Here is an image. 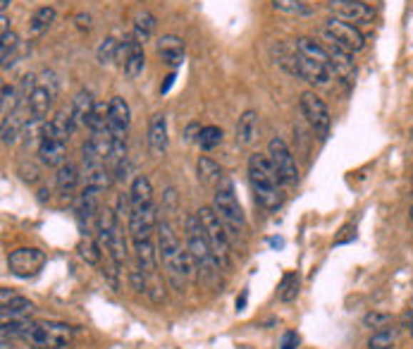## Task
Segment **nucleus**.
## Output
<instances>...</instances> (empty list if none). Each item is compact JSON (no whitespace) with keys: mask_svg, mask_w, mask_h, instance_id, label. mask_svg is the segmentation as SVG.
Instances as JSON below:
<instances>
[{"mask_svg":"<svg viewBox=\"0 0 413 349\" xmlns=\"http://www.w3.org/2000/svg\"><path fill=\"white\" fill-rule=\"evenodd\" d=\"M39 198H41V201H46V198H51V191L41 189V191H39Z\"/></svg>","mask_w":413,"mask_h":349,"instance_id":"obj_46","label":"nucleus"},{"mask_svg":"<svg viewBox=\"0 0 413 349\" xmlns=\"http://www.w3.org/2000/svg\"><path fill=\"white\" fill-rule=\"evenodd\" d=\"M72 328L58 320H41L24 333V340L34 349H63L72 342Z\"/></svg>","mask_w":413,"mask_h":349,"instance_id":"obj_6","label":"nucleus"},{"mask_svg":"<svg viewBox=\"0 0 413 349\" xmlns=\"http://www.w3.org/2000/svg\"><path fill=\"white\" fill-rule=\"evenodd\" d=\"M79 180L81 175L74 163H63V166L58 168V175H55V184H58V189L63 191V194H72V191L79 187Z\"/></svg>","mask_w":413,"mask_h":349,"instance_id":"obj_23","label":"nucleus"},{"mask_svg":"<svg viewBox=\"0 0 413 349\" xmlns=\"http://www.w3.org/2000/svg\"><path fill=\"white\" fill-rule=\"evenodd\" d=\"M17 34L15 31H5L3 34V46H0V58H3V70H8V67L12 65V53L17 51Z\"/></svg>","mask_w":413,"mask_h":349,"instance_id":"obj_37","label":"nucleus"},{"mask_svg":"<svg viewBox=\"0 0 413 349\" xmlns=\"http://www.w3.org/2000/svg\"><path fill=\"white\" fill-rule=\"evenodd\" d=\"M256 134H258V113L244 111L237 122V143L239 146H249L256 139Z\"/></svg>","mask_w":413,"mask_h":349,"instance_id":"obj_21","label":"nucleus"},{"mask_svg":"<svg viewBox=\"0 0 413 349\" xmlns=\"http://www.w3.org/2000/svg\"><path fill=\"white\" fill-rule=\"evenodd\" d=\"M44 77L46 79L39 81L36 88H34V93L29 96V103H26V111H29V115H34V118H41V120H46V115L53 106L55 93H58V79H55V74L46 72Z\"/></svg>","mask_w":413,"mask_h":349,"instance_id":"obj_13","label":"nucleus"},{"mask_svg":"<svg viewBox=\"0 0 413 349\" xmlns=\"http://www.w3.org/2000/svg\"><path fill=\"white\" fill-rule=\"evenodd\" d=\"M129 283H132L136 292H146V273H143L141 268L129 270Z\"/></svg>","mask_w":413,"mask_h":349,"instance_id":"obj_40","label":"nucleus"},{"mask_svg":"<svg viewBox=\"0 0 413 349\" xmlns=\"http://www.w3.org/2000/svg\"><path fill=\"white\" fill-rule=\"evenodd\" d=\"M143 67H146V53H143V44L136 41L134 36L127 39V56L122 60V70L129 79L141 77Z\"/></svg>","mask_w":413,"mask_h":349,"instance_id":"obj_19","label":"nucleus"},{"mask_svg":"<svg viewBox=\"0 0 413 349\" xmlns=\"http://www.w3.org/2000/svg\"><path fill=\"white\" fill-rule=\"evenodd\" d=\"M86 127H88V132H91V134L108 132V129H110V103H96Z\"/></svg>","mask_w":413,"mask_h":349,"instance_id":"obj_30","label":"nucleus"},{"mask_svg":"<svg viewBox=\"0 0 413 349\" xmlns=\"http://www.w3.org/2000/svg\"><path fill=\"white\" fill-rule=\"evenodd\" d=\"M158 56L165 65L180 67L184 60V41L175 34H165V36L158 39Z\"/></svg>","mask_w":413,"mask_h":349,"instance_id":"obj_18","label":"nucleus"},{"mask_svg":"<svg viewBox=\"0 0 413 349\" xmlns=\"http://www.w3.org/2000/svg\"><path fill=\"white\" fill-rule=\"evenodd\" d=\"M117 51H120V41L113 39V36H108V39L98 46V51H96V56H98V63H101V65L113 63V60H117Z\"/></svg>","mask_w":413,"mask_h":349,"instance_id":"obj_36","label":"nucleus"},{"mask_svg":"<svg viewBox=\"0 0 413 349\" xmlns=\"http://www.w3.org/2000/svg\"><path fill=\"white\" fill-rule=\"evenodd\" d=\"M184 230H187V249L191 251V256H194L201 275L205 280H215L218 273H220V263H218L215 254H213L210 242H208V237H205L198 216L189 213L187 218H184Z\"/></svg>","mask_w":413,"mask_h":349,"instance_id":"obj_3","label":"nucleus"},{"mask_svg":"<svg viewBox=\"0 0 413 349\" xmlns=\"http://www.w3.org/2000/svg\"><path fill=\"white\" fill-rule=\"evenodd\" d=\"M327 53H330V67H332V72L342 81L351 84L356 77V65H354V58H351L354 53L344 51L342 46L332 44V41H327Z\"/></svg>","mask_w":413,"mask_h":349,"instance_id":"obj_15","label":"nucleus"},{"mask_svg":"<svg viewBox=\"0 0 413 349\" xmlns=\"http://www.w3.org/2000/svg\"><path fill=\"white\" fill-rule=\"evenodd\" d=\"M153 31H155V17L151 15L148 10L136 12V17H134V39L141 41V44H146V41L153 36Z\"/></svg>","mask_w":413,"mask_h":349,"instance_id":"obj_29","label":"nucleus"},{"mask_svg":"<svg viewBox=\"0 0 413 349\" xmlns=\"http://www.w3.org/2000/svg\"><path fill=\"white\" fill-rule=\"evenodd\" d=\"M354 232H356V230L351 228V225H347V228L342 230V235L335 239V244H344V242H349V239H354V237H356Z\"/></svg>","mask_w":413,"mask_h":349,"instance_id":"obj_42","label":"nucleus"},{"mask_svg":"<svg viewBox=\"0 0 413 349\" xmlns=\"http://www.w3.org/2000/svg\"><path fill=\"white\" fill-rule=\"evenodd\" d=\"M397 342V330L394 328H382L375 330L368 340V349H392Z\"/></svg>","mask_w":413,"mask_h":349,"instance_id":"obj_33","label":"nucleus"},{"mask_svg":"<svg viewBox=\"0 0 413 349\" xmlns=\"http://www.w3.org/2000/svg\"><path fill=\"white\" fill-rule=\"evenodd\" d=\"M198 146L203 151H213L215 146L223 143V129L215 127V125H208V127H201V134H198Z\"/></svg>","mask_w":413,"mask_h":349,"instance_id":"obj_32","label":"nucleus"},{"mask_svg":"<svg viewBox=\"0 0 413 349\" xmlns=\"http://www.w3.org/2000/svg\"><path fill=\"white\" fill-rule=\"evenodd\" d=\"M332 67L327 65H320V63H313V60H308L304 56H299L297 53V72H294V77L308 81V84H318V86H325L330 84V79H332Z\"/></svg>","mask_w":413,"mask_h":349,"instance_id":"obj_16","label":"nucleus"},{"mask_svg":"<svg viewBox=\"0 0 413 349\" xmlns=\"http://www.w3.org/2000/svg\"><path fill=\"white\" fill-rule=\"evenodd\" d=\"M79 256L84 258L86 263H91L96 265L103 258V251H101V244H96L91 237H84L81 239V244H79Z\"/></svg>","mask_w":413,"mask_h":349,"instance_id":"obj_35","label":"nucleus"},{"mask_svg":"<svg viewBox=\"0 0 413 349\" xmlns=\"http://www.w3.org/2000/svg\"><path fill=\"white\" fill-rule=\"evenodd\" d=\"M411 335H413V323H411Z\"/></svg>","mask_w":413,"mask_h":349,"instance_id":"obj_50","label":"nucleus"},{"mask_svg":"<svg viewBox=\"0 0 413 349\" xmlns=\"http://www.w3.org/2000/svg\"><path fill=\"white\" fill-rule=\"evenodd\" d=\"M10 3H12V0H0V10L5 12V10H8V5H10Z\"/></svg>","mask_w":413,"mask_h":349,"instance_id":"obj_47","label":"nucleus"},{"mask_svg":"<svg viewBox=\"0 0 413 349\" xmlns=\"http://www.w3.org/2000/svg\"><path fill=\"white\" fill-rule=\"evenodd\" d=\"M175 79H177V74H175V72H172V74H170V77H168V79H165V84L160 86V93H168V91H170V86H172V84H175Z\"/></svg>","mask_w":413,"mask_h":349,"instance_id":"obj_45","label":"nucleus"},{"mask_svg":"<svg viewBox=\"0 0 413 349\" xmlns=\"http://www.w3.org/2000/svg\"><path fill=\"white\" fill-rule=\"evenodd\" d=\"M110 184H113V170L110 168L98 166V168L86 170V187L84 189L93 191V194H101V191L110 189Z\"/></svg>","mask_w":413,"mask_h":349,"instance_id":"obj_25","label":"nucleus"},{"mask_svg":"<svg viewBox=\"0 0 413 349\" xmlns=\"http://www.w3.org/2000/svg\"><path fill=\"white\" fill-rule=\"evenodd\" d=\"M132 242L151 239V232L158 228V213L153 203V187L146 175H136L129 189V218H127Z\"/></svg>","mask_w":413,"mask_h":349,"instance_id":"obj_1","label":"nucleus"},{"mask_svg":"<svg viewBox=\"0 0 413 349\" xmlns=\"http://www.w3.org/2000/svg\"><path fill=\"white\" fill-rule=\"evenodd\" d=\"M411 139H413V127H411Z\"/></svg>","mask_w":413,"mask_h":349,"instance_id":"obj_49","label":"nucleus"},{"mask_svg":"<svg viewBox=\"0 0 413 349\" xmlns=\"http://www.w3.org/2000/svg\"><path fill=\"white\" fill-rule=\"evenodd\" d=\"M389 320L392 316L389 313H382V311H373V313H368L366 318H363V325L370 328V330H382V328H387L389 325Z\"/></svg>","mask_w":413,"mask_h":349,"instance_id":"obj_39","label":"nucleus"},{"mask_svg":"<svg viewBox=\"0 0 413 349\" xmlns=\"http://www.w3.org/2000/svg\"><path fill=\"white\" fill-rule=\"evenodd\" d=\"M55 22V8L53 5H44L31 15L29 19V34L31 36H41L44 31L51 29V24Z\"/></svg>","mask_w":413,"mask_h":349,"instance_id":"obj_26","label":"nucleus"},{"mask_svg":"<svg viewBox=\"0 0 413 349\" xmlns=\"http://www.w3.org/2000/svg\"><path fill=\"white\" fill-rule=\"evenodd\" d=\"M148 148L155 158H160L168 151V118L163 113H153L148 122Z\"/></svg>","mask_w":413,"mask_h":349,"instance_id":"obj_17","label":"nucleus"},{"mask_svg":"<svg viewBox=\"0 0 413 349\" xmlns=\"http://www.w3.org/2000/svg\"><path fill=\"white\" fill-rule=\"evenodd\" d=\"M15 297H17V294H12V292L8 290V287H5V290L0 292V302H3V304H10V302H12V299H15Z\"/></svg>","mask_w":413,"mask_h":349,"instance_id":"obj_44","label":"nucleus"},{"mask_svg":"<svg viewBox=\"0 0 413 349\" xmlns=\"http://www.w3.org/2000/svg\"><path fill=\"white\" fill-rule=\"evenodd\" d=\"M34 311V304L24 297H15L10 304H3V320L12 318H29V313Z\"/></svg>","mask_w":413,"mask_h":349,"instance_id":"obj_31","label":"nucleus"},{"mask_svg":"<svg viewBox=\"0 0 413 349\" xmlns=\"http://www.w3.org/2000/svg\"><path fill=\"white\" fill-rule=\"evenodd\" d=\"M297 294H299V275H297V273H289V275L285 278V283H282L280 299H282V302H292Z\"/></svg>","mask_w":413,"mask_h":349,"instance_id":"obj_38","label":"nucleus"},{"mask_svg":"<svg viewBox=\"0 0 413 349\" xmlns=\"http://www.w3.org/2000/svg\"><path fill=\"white\" fill-rule=\"evenodd\" d=\"M88 22H91V17H88V15H77V24H79V29H91V24H88Z\"/></svg>","mask_w":413,"mask_h":349,"instance_id":"obj_43","label":"nucleus"},{"mask_svg":"<svg viewBox=\"0 0 413 349\" xmlns=\"http://www.w3.org/2000/svg\"><path fill=\"white\" fill-rule=\"evenodd\" d=\"M299 335L294 330H287L280 340V349H299Z\"/></svg>","mask_w":413,"mask_h":349,"instance_id":"obj_41","label":"nucleus"},{"mask_svg":"<svg viewBox=\"0 0 413 349\" xmlns=\"http://www.w3.org/2000/svg\"><path fill=\"white\" fill-rule=\"evenodd\" d=\"M272 8L277 12H285V15H297V17H306L311 15V8L301 0H272Z\"/></svg>","mask_w":413,"mask_h":349,"instance_id":"obj_34","label":"nucleus"},{"mask_svg":"<svg viewBox=\"0 0 413 349\" xmlns=\"http://www.w3.org/2000/svg\"><path fill=\"white\" fill-rule=\"evenodd\" d=\"M249 182H251L256 201L265 211H277L282 206V201H285V196H282V191H280L282 177H280L277 170H275L270 156H263V153L251 156L249 158Z\"/></svg>","mask_w":413,"mask_h":349,"instance_id":"obj_2","label":"nucleus"},{"mask_svg":"<svg viewBox=\"0 0 413 349\" xmlns=\"http://www.w3.org/2000/svg\"><path fill=\"white\" fill-rule=\"evenodd\" d=\"M327 10L335 19H342V22H349L354 26L370 24L375 17L373 8L368 3H363V0H330Z\"/></svg>","mask_w":413,"mask_h":349,"instance_id":"obj_11","label":"nucleus"},{"mask_svg":"<svg viewBox=\"0 0 413 349\" xmlns=\"http://www.w3.org/2000/svg\"><path fill=\"white\" fill-rule=\"evenodd\" d=\"M24 118H19V108L3 118V143H15L24 132Z\"/></svg>","mask_w":413,"mask_h":349,"instance_id":"obj_28","label":"nucleus"},{"mask_svg":"<svg viewBox=\"0 0 413 349\" xmlns=\"http://www.w3.org/2000/svg\"><path fill=\"white\" fill-rule=\"evenodd\" d=\"M322 36H325V41H332V44L342 46L344 51L349 53H359L366 48V36L361 34L359 26L342 22V19H335V17H330L325 26H322Z\"/></svg>","mask_w":413,"mask_h":349,"instance_id":"obj_8","label":"nucleus"},{"mask_svg":"<svg viewBox=\"0 0 413 349\" xmlns=\"http://www.w3.org/2000/svg\"><path fill=\"white\" fill-rule=\"evenodd\" d=\"M297 53L299 56H304L308 60H313V63H320V65H327L330 67V53L325 46H320L318 41L308 39V36H301L297 39Z\"/></svg>","mask_w":413,"mask_h":349,"instance_id":"obj_22","label":"nucleus"},{"mask_svg":"<svg viewBox=\"0 0 413 349\" xmlns=\"http://www.w3.org/2000/svg\"><path fill=\"white\" fill-rule=\"evenodd\" d=\"M196 170H198V180L203 184H220V180L225 177L223 168H220L213 158H208V156H201V158H198Z\"/></svg>","mask_w":413,"mask_h":349,"instance_id":"obj_27","label":"nucleus"},{"mask_svg":"<svg viewBox=\"0 0 413 349\" xmlns=\"http://www.w3.org/2000/svg\"><path fill=\"white\" fill-rule=\"evenodd\" d=\"M65 151H67V139H60V136H55L44 129V136H41V141H39L41 163H44V166H58L60 168L65 163Z\"/></svg>","mask_w":413,"mask_h":349,"instance_id":"obj_14","label":"nucleus"},{"mask_svg":"<svg viewBox=\"0 0 413 349\" xmlns=\"http://www.w3.org/2000/svg\"><path fill=\"white\" fill-rule=\"evenodd\" d=\"M267 156H270L275 170L280 173L282 182L285 184L299 182V166H297V161H294L292 151H289V146L285 143V139H280V136L270 139V143H267Z\"/></svg>","mask_w":413,"mask_h":349,"instance_id":"obj_12","label":"nucleus"},{"mask_svg":"<svg viewBox=\"0 0 413 349\" xmlns=\"http://www.w3.org/2000/svg\"><path fill=\"white\" fill-rule=\"evenodd\" d=\"M136 258H139V268L146 273V275H155L158 273V256L155 249L151 244V239H143V242H134Z\"/></svg>","mask_w":413,"mask_h":349,"instance_id":"obj_24","label":"nucleus"},{"mask_svg":"<svg viewBox=\"0 0 413 349\" xmlns=\"http://www.w3.org/2000/svg\"><path fill=\"white\" fill-rule=\"evenodd\" d=\"M196 216H198V221H201V225H203V232H205V237H208L210 249H213V254H215V258H218L220 268H230V263H232V256H230V251H232L230 249V232H227L223 218H220L218 211L210 208V206L198 208Z\"/></svg>","mask_w":413,"mask_h":349,"instance_id":"obj_5","label":"nucleus"},{"mask_svg":"<svg viewBox=\"0 0 413 349\" xmlns=\"http://www.w3.org/2000/svg\"><path fill=\"white\" fill-rule=\"evenodd\" d=\"M299 106H301V113H304L306 122L311 125V129L320 139H325L330 134V127H332V118H330V111L325 106V101L320 98L315 91H304L299 98Z\"/></svg>","mask_w":413,"mask_h":349,"instance_id":"obj_9","label":"nucleus"},{"mask_svg":"<svg viewBox=\"0 0 413 349\" xmlns=\"http://www.w3.org/2000/svg\"><path fill=\"white\" fill-rule=\"evenodd\" d=\"M93 106H96V101L91 98V91H86V88H81V91L74 96L72 98V106H70V118L74 122V127H79V125H88V118H91V113H93Z\"/></svg>","mask_w":413,"mask_h":349,"instance_id":"obj_20","label":"nucleus"},{"mask_svg":"<svg viewBox=\"0 0 413 349\" xmlns=\"http://www.w3.org/2000/svg\"><path fill=\"white\" fill-rule=\"evenodd\" d=\"M213 208H215L218 216L223 218L227 230H239L246 225L244 211L239 206L237 196H234V187H232L230 177H223V180H220L215 194H213Z\"/></svg>","mask_w":413,"mask_h":349,"instance_id":"obj_7","label":"nucleus"},{"mask_svg":"<svg viewBox=\"0 0 413 349\" xmlns=\"http://www.w3.org/2000/svg\"><path fill=\"white\" fill-rule=\"evenodd\" d=\"M158 254L163 258L165 273H168L172 287L177 292H182L184 283V273H182V261H184V249L177 239V232L172 230V225L168 221H158Z\"/></svg>","mask_w":413,"mask_h":349,"instance_id":"obj_4","label":"nucleus"},{"mask_svg":"<svg viewBox=\"0 0 413 349\" xmlns=\"http://www.w3.org/2000/svg\"><path fill=\"white\" fill-rule=\"evenodd\" d=\"M409 213H411V221H413V206H411V211H409Z\"/></svg>","mask_w":413,"mask_h":349,"instance_id":"obj_48","label":"nucleus"},{"mask_svg":"<svg viewBox=\"0 0 413 349\" xmlns=\"http://www.w3.org/2000/svg\"><path fill=\"white\" fill-rule=\"evenodd\" d=\"M46 265V254L36 246H19L8 256V268L17 278H34Z\"/></svg>","mask_w":413,"mask_h":349,"instance_id":"obj_10","label":"nucleus"}]
</instances>
